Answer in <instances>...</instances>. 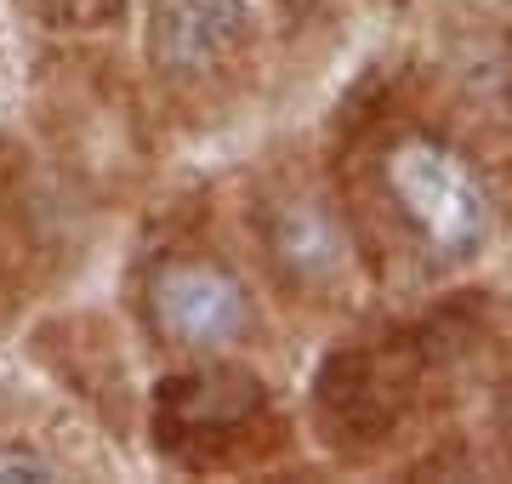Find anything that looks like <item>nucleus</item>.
<instances>
[{"mask_svg": "<svg viewBox=\"0 0 512 484\" xmlns=\"http://www.w3.org/2000/svg\"><path fill=\"white\" fill-rule=\"evenodd\" d=\"M382 183H387L393 211L410 223V234L433 257L461 262L473 251H484L495 211H490L484 183H478V171L456 149H444L433 137H404V143H393L382 154Z\"/></svg>", "mask_w": 512, "mask_h": 484, "instance_id": "obj_1", "label": "nucleus"}, {"mask_svg": "<svg viewBox=\"0 0 512 484\" xmlns=\"http://www.w3.org/2000/svg\"><path fill=\"white\" fill-rule=\"evenodd\" d=\"M148 314H154V331L171 348H188V354L234 348L239 336L251 331L245 285L222 262H205V257L165 262L154 285H148Z\"/></svg>", "mask_w": 512, "mask_h": 484, "instance_id": "obj_2", "label": "nucleus"}, {"mask_svg": "<svg viewBox=\"0 0 512 484\" xmlns=\"http://www.w3.org/2000/svg\"><path fill=\"white\" fill-rule=\"evenodd\" d=\"M268 245H274L279 268L302 285H319L342 268V240H336V223H330L319 205H285L268 228Z\"/></svg>", "mask_w": 512, "mask_h": 484, "instance_id": "obj_4", "label": "nucleus"}, {"mask_svg": "<svg viewBox=\"0 0 512 484\" xmlns=\"http://www.w3.org/2000/svg\"><path fill=\"white\" fill-rule=\"evenodd\" d=\"M245 40V0H160L154 12V57L177 75L217 69Z\"/></svg>", "mask_w": 512, "mask_h": 484, "instance_id": "obj_3", "label": "nucleus"}]
</instances>
